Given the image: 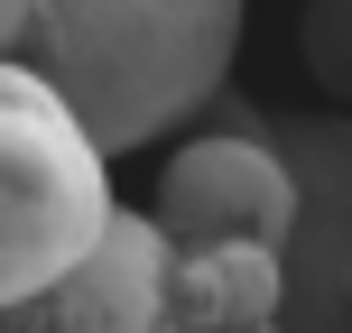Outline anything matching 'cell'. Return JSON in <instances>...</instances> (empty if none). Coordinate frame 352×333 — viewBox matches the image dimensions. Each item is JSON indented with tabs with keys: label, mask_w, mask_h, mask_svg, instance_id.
Segmentation results:
<instances>
[{
	"label": "cell",
	"mask_w": 352,
	"mask_h": 333,
	"mask_svg": "<svg viewBox=\"0 0 352 333\" xmlns=\"http://www.w3.org/2000/svg\"><path fill=\"white\" fill-rule=\"evenodd\" d=\"M167 241V324L176 333H287V241H297V176L287 158L213 93L195 139L167 158L158 204Z\"/></svg>",
	"instance_id": "obj_1"
},
{
	"label": "cell",
	"mask_w": 352,
	"mask_h": 333,
	"mask_svg": "<svg viewBox=\"0 0 352 333\" xmlns=\"http://www.w3.org/2000/svg\"><path fill=\"white\" fill-rule=\"evenodd\" d=\"M19 56L84 111L102 158H130L232 84L241 0H37Z\"/></svg>",
	"instance_id": "obj_2"
},
{
	"label": "cell",
	"mask_w": 352,
	"mask_h": 333,
	"mask_svg": "<svg viewBox=\"0 0 352 333\" xmlns=\"http://www.w3.org/2000/svg\"><path fill=\"white\" fill-rule=\"evenodd\" d=\"M334 278H343V297H352V231H343V250H334Z\"/></svg>",
	"instance_id": "obj_8"
},
{
	"label": "cell",
	"mask_w": 352,
	"mask_h": 333,
	"mask_svg": "<svg viewBox=\"0 0 352 333\" xmlns=\"http://www.w3.org/2000/svg\"><path fill=\"white\" fill-rule=\"evenodd\" d=\"M28 10H37V0H0V56H19V37H28Z\"/></svg>",
	"instance_id": "obj_7"
},
{
	"label": "cell",
	"mask_w": 352,
	"mask_h": 333,
	"mask_svg": "<svg viewBox=\"0 0 352 333\" xmlns=\"http://www.w3.org/2000/svg\"><path fill=\"white\" fill-rule=\"evenodd\" d=\"M0 333H176L167 324V241L148 213L111 204L102 241L65 278L0 297Z\"/></svg>",
	"instance_id": "obj_5"
},
{
	"label": "cell",
	"mask_w": 352,
	"mask_h": 333,
	"mask_svg": "<svg viewBox=\"0 0 352 333\" xmlns=\"http://www.w3.org/2000/svg\"><path fill=\"white\" fill-rule=\"evenodd\" d=\"M306 74L352 111V0H306Z\"/></svg>",
	"instance_id": "obj_6"
},
{
	"label": "cell",
	"mask_w": 352,
	"mask_h": 333,
	"mask_svg": "<svg viewBox=\"0 0 352 333\" xmlns=\"http://www.w3.org/2000/svg\"><path fill=\"white\" fill-rule=\"evenodd\" d=\"M111 204V158L84 130V111L28 65L0 56V297L65 278L93 241H102Z\"/></svg>",
	"instance_id": "obj_3"
},
{
	"label": "cell",
	"mask_w": 352,
	"mask_h": 333,
	"mask_svg": "<svg viewBox=\"0 0 352 333\" xmlns=\"http://www.w3.org/2000/svg\"><path fill=\"white\" fill-rule=\"evenodd\" d=\"M223 102L260 130L297 176V241H287V333H352V297L334 278V250L352 231V111H260L250 93L223 84Z\"/></svg>",
	"instance_id": "obj_4"
}]
</instances>
